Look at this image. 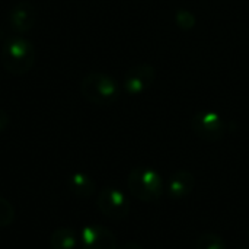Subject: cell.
I'll return each mask as SVG.
<instances>
[{"label": "cell", "mask_w": 249, "mask_h": 249, "mask_svg": "<svg viewBox=\"0 0 249 249\" xmlns=\"http://www.w3.org/2000/svg\"><path fill=\"white\" fill-rule=\"evenodd\" d=\"M9 123H10V118H9L7 112H6L4 109H1V108H0V133H1V131H4V130L7 128Z\"/></svg>", "instance_id": "obj_15"}, {"label": "cell", "mask_w": 249, "mask_h": 249, "mask_svg": "<svg viewBox=\"0 0 249 249\" xmlns=\"http://www.w3.org/2000/svg\"><path fill=\"white\" fill-rule=\"evenodd\" d=\"M117 249H144L142 245H139L137 242H125V244H123L120 248Z\"/></svg>", "instance_id": "obj_16"}, {"label": "cell", "mask_w": 249, "mask_h": 249, "mask_svg": "<svg viewBox=\"0 0 249 249\" xmlns=\"http://www.w3.org/2000/svg\"><path fill=\"white\" fill-rule=\"evenodd\" d=\"M0 63L13 76L26 74L35 63L34 45L22 36H12L1 47Z\"/></svg>", "instance_id": "obj_1"}, {"label": "cell", "mask_w": 249, "mask_h": 249, "mask_svg": "<svg viewBox=\"0 0 249 249\" xmlns=\"http://www.w3.org/2000/svg\"><path fill=\"white\" fill-rule=\"evenodd\" d=\"M156 80V70L152 64L140 63L133 66L123 82V88L128 95H142L150 89Z\"/></svg>", "instance_id": "obj_6"}, {"label": "cell", "mask_w": 249, "mask_h": 249, "mask_svg": "<svg viewBox=\"0 0 249 249\" xmlns=\"http://www.w3.org/2000/svg\"><path fill=\"white\" fill-rule=\"evenodd\" d=\"M82 249H117L115 235L101 225H88L80 231Z\"/></svg>", "instance_id": "obj_7"}, {"label": "cell", "mask_w": 249, "mask_h": 249, "mask_svg": "<svg viewBox=\"0 0 249 249\" xmlns=\"http://www.w3.org/2000/svg\"><path fill=\"white\" fill-rule=\"evenodd\" d=\"M236 249H249L248 247H239V248H236Z\"/></svg>", "instance_id": "obj_17"}, {"label": "cell", "mask_w": 249, "mask_h": 249, "mask_svg": "<svg viewBox=\"0 0 249 249\" xmlns=\"http://www.w3.org/2000/svg\"><path fill=\"white\" fill-rule=\"evenodd\" d=\"M194 187H196V178H194V175L190 171L179 169V171H177L169 178L168 185H166V190H168V194L172 198L181 200V198L188 197L193 193Z\"/></svg>", "instance_id": "obj_9"}, {"label": "cell", "mask_w": 249, "mask_h": 249, "mask_svg": "<svg viewBox=\"0 0 249 249\" xmlns=\"http://www.w3.org/2000/svg\"><path fill=\"white\" fill-rule=\"evenodd\" d=\"M96 204L99 212L111 220H124L130 214L131 209L127 196L112 187H107L99 191Z\"/></svg>", "instance_id": "obj_5"}, {"label": "cell", "mask_w": 249, "mask_h": 249, "mask_svg": "<svg viewBox=\"0 0 249 249\" xmlns=\"http://www.w3.org/2000/svg\"><path fill=\"white\" fill-rule=\"evenodd\" d=\"M51 249H74L77 247V236L71 228H58L50 236Z\"/></svg>", "instance_id": "obj_11"}, {"label": "cell", "mask_w": 249, "mask_h": 249, "mask_svg": "<svg viewBox=\"0 0 249 249\" xmlns=\"http://www.w3.org/2000/svg\"><path fill=\"white\" fill-rule=\"evenodd\" d=\"M196 249H228L222 236L216 233H204L197 239Z\"/></svg>", "instance_id": "obj_12"}, {"label": "cell", "mask_w": 249, "mask_h": 249, "mask_svg": "<svg viewBox=\"0 0 249 249\" xmlns=\"http://www.w3.org/2000/svg\"><path fill=\"white\" fill-rule=\"evenodd\" d=\"M248 236H249V231H248Z\"/></svg>", "instance_id": "obj_19"}, {"label": "cell", "mask_w": 249, "mask_h": 249, "mask_svg": "<svg viewBox=\"0 0 249 249\" xmlns=\"http://www.w3.org/2000/svg\"><path fill=\"white\" fill-rule=\"evenodd\" d=\"M191 130L201 140L214 143L226 134V123L214 111H200L191 118Z\"/></svg>", "instance_id": "obj_4"}, {"label": "cell", "mask_w": 249, "mask_h": 249, "mask_svg": "<svg viewBox=\"0 0 249 249\" xmlns=\"http://www.w3.org/2000/svg\"><path fill=\"white\" fill-rule=\"evenodd\" d=\"M7 23L16 34L28 32L35 23V10L29 3H18L7 15Z\"/></svg>", "instance_id": "obj_8"}, {"label": "cell", "mask_w": 249, "mask_h": 249, "mask_svg": "<svg viewBox=\"0 0 249 249\" xmlns=\"http://www.w3.org/2000/svg\"><path fill=\"white\" fill-rule=\"evenodd\" d=\"M15 220V209L6 198L0 197V229L7 228Z\"/></svg>", "instance_id": "obj_14"}, {"label": "cell", "mask_w": 249, "mask_h": 249, "mask_svg": "<svg viewBox=\"0 0 249 249\" xmlns=\"http://www.w3.org/2000/svg\"><path fill=\"white\" fill-rule=\"evenodd\" d=\"M80 93L93 105H111L120 96V85L109 74L92 71L82 79Z\"/></svg>", "instance_id": "obj_3"}, {"label": "cell", "mask_w": 249, "mask_h": 249, "mask_svg": "<svg viewBox=\"0 0 249 249\" xmlns=\"http://www.w3.org/2000/svg\"><path fill=\"white\" fill-rule=\"evenodd\" d=\"M175 23L184 29V31H188V29H193L197 23V19L194 16V13H191L190 10L187 9H178L175 12Z\"/></svg>", "instance_id": "obj_13"}, {"label": "cell", "mask_w": 249, "mask_h": 249, "mask_svg": "<svg viewBox=\"0 0 249 249\" xmlns=\"http://www.w3.org/2000/svg\"><path fill=\"white\" fill-rule=\"evenodd\" d=\"M130 194L144 203L158 201L165 193V182L158 171L147 166L134 168L127 178Z\"/></svg>", "instance_id": "obj_2"}, {"label": "cell", "mask_w": 249, "mask_h": 249, "mask_svg": "<svg viewBox=\"0 0 249 249\" xmlns=\"http://www.w3.org/2000/svg\"><path fill=\"white\" fill-rule=\"evenodd\" d=\"M1 36H3V31L0 29V39H1Z\"/></svg>", "instance_id": "obj_18"}, {"label": "cell", "mask_w": 249, "mask_h": 249, "mask_svg": "<svg viewBox=\"0 0 249 249\" xmlns=\"http://www.w3.org/2000/svg\"><path fill=\"white\" fill-rule=\"evenodd\" d=\"M67 184H69L71 194L76 196L77 198H90L96 191V185L93 179L85 172L71 174Z\"/></svg>", "instance_id": "obj_10"}]
</instances>
